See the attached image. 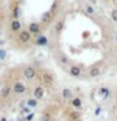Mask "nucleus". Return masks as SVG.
<instances>
[{
    "mask_svg": "<svg viewBox=\"0 0 117 121\" xmlns=\"http://www.w3.org/2000/svg\"><path fill=\"white\" fill-rule=\"evenodd\" d=\"M28 30L32 34H39L40 33V25L38 23H30L28 26Z\"/></svg>",
    "mask_w": 117,
    "mask_h": 121,
    "instance_id": "nucleus-8",
    "label": "nucleus"
},
{
    "mask_svg": "<svg viewBox=\"0 0 117 121\" xmlns=\"http://www.w3.org/2000/svg\"><path fill=\"white\" fill-rule=\"evenodd\" d=\"M71 105L73 106L74 108H78L79 110V108L82 107V100H81V97H77V96L73 97L71 100Z\"/></svg>",
    "mask_w": 117,
    "mask_h": 121,
    "instance_id": "nucleus-12",
    "label": "nucleus"
},
{
    "mask_svg": "<svg viewBox=\"0 0 117 121\" xmlns=\"http://www.w3.org/2000/svg\"><path fill=\"white\" fill-rule=\"evenodd\" d=\"M5 58H6V51L0 48V59H5Z\"/></svg>",
    "mask_w": 117,
    "mask_h": 121,
    "instance_id": "nucleus-20",
    "label": "nucleus"
},
{
    "mask_svg": "<svg viewBox=\"0 0 117 121\" xmlns=\"http://www.w3.org/2000/svg\"><path fill=\"white\" fill-rule=\"evenodd\" d=\"M71 117H72L73 120L79 119V112H72V113H71Z\"/></svg>",
    "mask_w": 117,
    "mask_h": 121,
    "instance_id": "nucleus-22",
    "label": "nucleus"
},
{
    "mask_svg": "<svg viewBox=\"0 0 117 121\" xmlns=\"http://www.w3.org/2000/svg\"><path fill=\"white\" fill-rule=\"evenodd\" d=\"M30 39H32V33H30L29 30H21V32L19 33V40H20L21 43H28Z\"/></svg>",
    "mask_w": 117,
    "mask_h": 121,
    "instance_id": "nucleus-4",
    "label": "nucleus"
},
{
    "mask_svg": "<svg viewBox=\"0 0 117 121\" xmlns=\"http://www.w3.org/2000/svg\"><path fill=\"white\" fill-rule=\"evenodd\" d=\"M60 62H62V63L64 64V66H66V64L69 63V59H68L66 56H60Z\"/></svg>",
    "mask_w": 117,
    "mask_h": 121,
    "instance_id": "nucleus-21",
    "label": "nucleus"
},
{
    "mask_svg": "<svg viewBox=\"0 0 117 121\" xmlns=\"http://www.w3.org/2000/svg\"><path fill=\"white\" fill-rule=\"evenodd\" d=\"M34 98H37V100H42V98L44 97V88L42 86H37L35 88H34Z\"/></svg>",
    "mask_w": 117,
    "mask_h": 121,
    "instance_id": "nucleus-6",
    "label": "nucleus"
},
{
    "mask_svg": "<svg viewBox=\"0 0 117 121\" xmlns=\"http://www.w3.org/2000/svg\"><path fill=\"white\" fill-rule=\"evenodd\" d=\"M10 92H11V87L10 86H4L1 88V91H0V96L3 98H6L10 95Z\"/></svg>",
    "mask_w": 117,
    "mask_h": 121,
    "instance_id": "nucleus-13",
    "label": "nucleus"
},
{
    "mask_svg": "<svg viewBox=\"0 0 117 121\" xmlns=\"http://www.w3.org/2000/svg\"><path fill=\"white\" fill-rule=\"evenodd\" d=\"M100 112H101V107H97V108H96V111H94V115L98 116V115H100Z\"/></svg>",
    "mask_w": 117,
    "mask_h": 121,
    "instance_id": "nucleus-25",
    "label": "nucleus"
},
{
    "mask_svg": "<svg viewBox=\"0 0 117 121\" xmlns=\"http://www.w3.org/2000/svg\"><path fill=\"white\" fill-rule=\"evenodd\" d=\"M18 17H19V8L15 6V9H14V18L18 19Z\"/></svg>",
    "mask_w": 117,
    "mask_h": 121,
    "instance_id": "nucleus-23",
    "label": "nucleus"
},
{
    "mask_svg": "<svg viewBox=\"0 0 117 121\" xmlns=\"http://www.w3.org/2000/svg\"><path fill=\"white\" fill-rule=\"evenodd\" d=\"M84 9H86V11H87V14H89V15H93L94 14V8L92 6V5H84Z\"/></svg>",
    "mask_w": 117,
    "mask_h": 121,
    "instance_id": "nucleus-17",
    "label": "nucleus"
},
{
    "mask_svg": "<svg viewBox=\"0 0 117 121\" xmlns=\"http://www.w3.org/2000/svg\"><path fill=\"white\" fill-rule=\"evenodd\" d=\"M21 28V23L18 20V19H14L13 22L10 23V29L13 30V32H19Z\"/></svg>",
    "mask_w": 117,
    "mask_h": 121,
    "instance_id": "nucleus-11",
    "label": "nucleus"
},
{
    "mask_svg": "<svg viewBox=\"0 0 117 121\" xmlns=\"http://www.w3.org/2000/svg\"><path fill=\"white\" fill-rule=\"evenodd\" d=\"M42 81H43V83L45 86H52L53 82H54V78H53V74L49 73V72H44L43 76H42Z\"/></svg>",
    "mask_w": 117,
    "mask_h": 121,
    "instance_id": "nucleus-2",
    "label": "nucleus"
},
{
    "mask_svg": "<svg viewBox=\"0 0 117 121\" xmlns=\"http://www.w3.org/2000/svg\"><path fill=\"white\" fill-rule=\"evenodd\" d=\"M63 25H64V22H63V20H59V22L55 24V33H57V34H59V33L63 30Z\"/></svg>",
    "mask_w": 117,
    "mask_h": 121,
    "instance_id": "nucleus-16",
    "label": "nucleus"
},
{
    "mask_svg": "<svg viewBox=\"0 0 117 121\" xmlns=\"http://www.w3.org/2000/svg\"><path fill=\"white\" fill-rule=\"evenodd\" d=\"M33 117H34V113H29V115L26 116V121H32Z\"/></svg>",
    "mask_w": 117,
    "mask_h": 121,
    "instance_id": "nucleus-24",
    "label": "nucleus"
},
{
    "mask_svg": "<svg viewBox=\"0 0 117 121\" xmlns=\"http://www.w3.org/2000/svg\"><path fill=\"white\" fill-rule=\"evenodd\" d=\"M98 93H100L103 98H107L111 92H109V90L107 88V87H101V88H100V92H98Z\"/></svg>",
    "mask_w": 117,
    "mask_h": 121,
    "instance_id": "nucleus-15",
    "label": "nucleus"
},
{
    "mask_svg": "<svg viewBox=\"0 0 117 121\" xmlns=\"http://www.w3.org/2000/svg\"><path fill=\"white\" fill-rule=\"evenodd\" d=\"M91 3H93V4H96V0H89Z\"/></svg>",
    "mask_w": 117,
    "mask_h": 121,
    "instance_id": "nucleus-26",
    "label": "nucleus"
},
{
    "mask_svg": "<svg viewBox=\"0 0 117 121\" xmlns=\"http://www.w3.org/2000/svg\"><path fill=\"white\" fill-rule=\"evenodd\" d=\"M13 91L15 93H18V95H20V93H24L25 91H26V86L24 85L23 82H15L14 83V86H13Z\"/></svg>",
    "mask_w": 117,
    "mask_h": 121,
    "instance_id": "nucleus-5",
    "label": "nucleus"
},
{
    "mask_svg": "<svg viewBox=\"0 0 117 121\" xmlns=\"http://www.w3.org/2000/svg\"><path fill=\"white\" fill-rule=\"evenodd\" d=\"M0 33H1V30H0Z\"/></svg>",
    "mask_w": 117,
    "mask_h": 121,
    "instance_id": "nucleus-27",
    "label": "nucleus"
},
{
    "mask_svg": "<svg viewBox=\"0 0 117 121\" xmlns=\"http://www.w3.org/2000/svg\"><path fill=\"white\" fill-rule=\"evenodd\" d=\"M88 74H89V77H93V78L98 77V76L101 74V68L97 67V66H92L88 71Z\"/></svg>",
    "mask_w": 117,
    "mask_h": 121,
    "instance_id": "nucleus-7",
    "label": "nucleus"
},
{
    "mask_svg": "<svg viewBox=\"0 0 117 121\" xmlns=\"http://www.w3.org/2000/svg\"><path fill=\"white\" fill-rule=\"evenodd\" d=\"M62 97L64 98V100H72L74 96H73V92H72L71 88H63L62 90Z\"/></svg>",
    "mask_w": 117,
    "mask_h": 121,
    "instance_id": "nucleus-10",
    "label": "nucleus"
},
{
    "mask_svg": "<svg viewBox=\"0 0 117 121\" xmlns=\"http://www.w3.org/2000/svg\"><path fill=\"white\" fill-rule=\"evenodd\" d=\"M35 44L40 45V47H44V45L48 44V38L44 37V35H38L35 38Z\"/></svg>",
    "mask_w": 117,
    "mask_h": 121,
    "instance_id": "nucleus-9",
    "label": "nucleus"
},
{
    "mask_svg": "<svg viewBox=\"0 0 117 121\" xmlns=\"http://www.w3.org/2000/svg\"><path fill=\"white\" fill-rule=\"evenodd\" d=\"M111 19L115 23H117V8H115V9L111 10Z\"/></svg>",
    "mask_w": 117,
    "mask_h": 121,
    "instance_id": "nucleus-18",
    "label": "nucleus"
},
{
    "mask_svg": "<svg viewBox=\"0 0 117 121\" xmlns=\"http://www.w3.org/2000/svg\"><path fill=\"white\" fill-rule=\"evenodd\" d=\"M52 20V11H47V13L43 14V17H42V23H44V24H49Z\"/></svg>",
    "mask_w": 117,
    "mask_h": 121,
    "instance_id": "nucleus-14",
    "label": "nucleus"
},
{
    "mask_svg": "<svg viewBox=\"0 0 117 121\" xmlns=\"http://www.w3.org/2000/svg\"><path fill=\"white\" fill-rule=\"evenodd\" d=\"M26 104H28L29 107H35V106L38 105L37 104V98H30V100L26 101Z\"/></svg>",
    "mask_w": 117,
    "mask_h": 121,
    "instance_id": "nucleus-19",
    "label": "nucleus"
},
{
    "mask_svg": "<svg viewBox=\"0 0 117 121\" xmlns=\"http://www.w3.org/2000/svg\"><path fill=\"white\" fill-rule=\"evenodd\" d=\"M23 74H24V77L26 79H33L34 77H35V74H37V71H35V68H34L33 66H28L24 69V72H23Z\"/></svg>",
    "mask_w": 117,
    "mask_h": 121,
    "instance_id": "nucleus-1",
    "label": "nucleus"
},
{
    "mask_svg": "<svg viewBox=\"0 0 117 121\" xmlns=\"http://www.w3.org/2000/svg\"><path fill=\"white\" fill-rule=\"evenodd\" d=\"M81 73H82V68L79 67V66L72 64V66L69 67V74L72 76V77L78 78V77H81Z\"/></svg>",
    "mask_w": 117,
    "mask_h": 121,
    "instance_id": "nucleus-3",
    "label": "nucleus"
}]
</instances>
